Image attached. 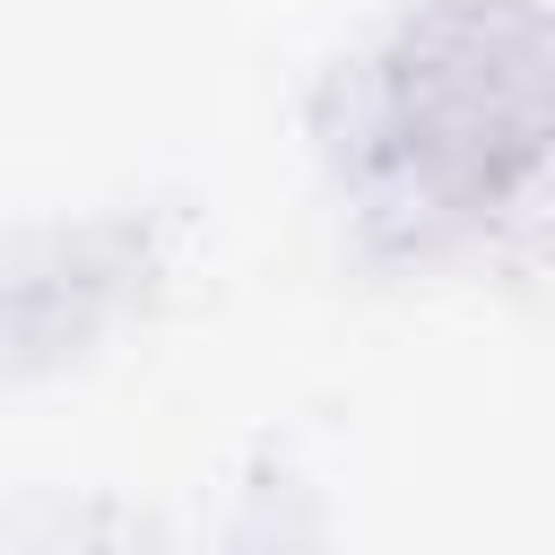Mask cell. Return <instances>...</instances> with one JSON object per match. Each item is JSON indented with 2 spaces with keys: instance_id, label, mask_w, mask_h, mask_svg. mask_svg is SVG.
I'll return each instance as SVG.
<instances>
[{
  "instance_id": "cell-1",
  "label": "cell",
  "mask_w": 555,
  "mask_h": 555,
  "mask_svg": "<svg viewBox=\"0 0 555 555\" xmlns=\"http://www.w3.org/2000/svg\"><path fill=\"white\" fill-rule=\"evenodd\" d=\"M538 61L529 0H434L330 78L321 147L373 251L434 260L529 217L546 130Z\"/></svg>"
}]
</instances>
